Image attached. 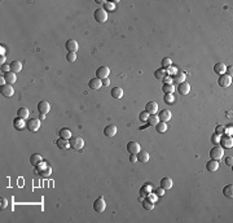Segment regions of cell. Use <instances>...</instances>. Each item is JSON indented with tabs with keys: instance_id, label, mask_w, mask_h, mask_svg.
<instances>
[{
	"instance_id": "1",
	"label": "cell",
	"mask_w": 233,
	"mask_h": 223,
	"mask_svg": "<svg viewBox=\"0 0 233 223\" xmlns=\"http://www.w3.org/2000/svg\"><path fill=\"white\" fill-rule=\"evenodd\" d=\"M70 148H73V149L75 151H80L83 149L84 147V140L80 138V136H74V138H70Z\"/></svg>"
},
{
	"instance_id": "2",
	"label": "cell",
	"mask_w": 233,
	"mask_h": 223,
	"mask_svg": "<svg viewBox=\"0 0 233 223\" xmlns=\"http://www.w3.org/2000/svg\"><path fill=\"white\" fill-rule=\"evenodd\" d=\"M223 156H224V151H223V148L220 147V145H215L214 148H211V149H210V157H211V160L219 161Z\"/></svg>"
},
{
	"instance_id": "3",
	"label": "cell",
	"mask_w": 233,
	"mask_h": 223,
	"mask_svg": "<svg viewBox=\"0 0 233 223\" xmlns=\"http://www.w3.org/2000/svg\"><path fill=\"white\" fill-rule=\"evenodd\" d=\"M26 128L29 130L30 132H36L40 128V120L36 118H31L26 122Z\"/></svg>"
},
{
	"instance_id": "4",
	"label": "cell",
	"mask_w": 233,
	"mask_h": 223,
	"mask_svg": "<svg viewBox=\"0 0 233 223\" xmlns=\"http://www.w3.org/2000/svg\"><path fill=\"white\" fill-rule=\"evenodd\" d=\"M93 16H95V18H96V21H97V22L104 23V22L108 21V13H106V10H105L104 8H98V9H96V10H95V13H93Z\"/></svg>"
},
{
	"instance_id": "5",
	"label": "cell",
	"mask_w": 233,
	"mask_h": 223,
	"mask_svg": "<svg viewBox=\"0 0 233 223\" xmlns=\"http://www.w3.org/2000/svg\"><path fill=\"white\" fill-rule=\"evenodd\" d=\"M0 92H2V95H3V96H5V97H10V96H13V94H14L13 84H9V83L2 84V87H0Z\"/></svg>"
},
{
	"instance_id": "6",
	"label": "cell",
	"mask_w": 233,
	"mask_h": 223,
	"mask_svg": "<svg viewBox=\"0 0 233 223\" xmlns=\"http://www.w3.org/2000/svg\"><path fill=\"white\" fill-rule=\"evenodd\" d=\"M93 209H95V212H97V213H104L105 212L106 204H105L104 197H98V199L95 200V202H93Z\"/></svg>"
},
{
	"instance_id": "7",
	"label": "cell",
	"mask_w": 233,
	"mask_h": 223,
	"mask_svg": "<svg viewBox=\"0 0 233 223\" xmlns=\"http://www.w3.org/2000/svg\"><path fill=\"white\" fill-rule=\"evenodd\" d=\"M109 74H110V69L108 66H100L98 69L96 70V78L98 79H106L109 77Z\"/></svg>"
},
{
	"instance_id": "8",
	"label": "cell",
	"mask_w": 233,
	"mask_h": 223,
	"mask_svg": "<svg viewBox=\"0 0 233 223\" xmlns=\"http://www.w3.org/2000/svg\"><path fill=\"white\" fill-rule=\"evenodd\" d=\"M218 83L220 87H229L231 83H232V77L229 75H227V74H222V75H219V80H218Z\"/></svg>"
},
{
	"instance_id": "9",
	"label": "cell",
	"mask_w": 233,
	"mask_h": 223,
	"mask_svg": "<svg viewBox=\"0 0 233 223\" xmlns=\"http://www.w3.org/2000/svg\"><path fill=\"white\" fill-rule=\"evenodd\" d=\"M49 110H51V105H49L48 101L43 100V101L38 103V112H39L40 114H47Z\"/></svg>"
},
{
	"instance_id": "10",
	"label": "cell",
	"mask_w": 233,
	"mask_h": 223,
	"mask_svg": "<svg viewBox=\"0 0 233 223\" xmlns=\"http://www.w3.org/2000/svg\"><path fill=\"white\" fill-rule=\"evenodd\" d=\"M65 48L67 49L69 52H75V53H77L78 48H79L78 42L75 40V39H69V40H66V43H65Z\"/></svg>"
},
{
	"instance_id": "11",
	"label": "cell",
	"mask_w": 233,
	"mask_h": 223,
	"mask_svg": "<svg viewBox=\"0 0 233 223\" xmlns=\"http://www.w3.org/2000/svg\"><path fill=\"white\" fill-rule=\"evenodd\" d=\"M127 151L131 154H137L139 152L141 151V147H140V144H139L137 141H130V143H127Z\"/></svg>"
},
{
	"instance_id": "12",
	"label": "cell",
	"mask_w": 233,
	"mask_h": 223,
	"mask_svg": "<svg viewBox=\"0 0 233 223\" xmlns=\"http://www.w3.org/2000/svg\"><path fill=\"white\" fill-rule=\"evenodd\" d=\"M178 91L180 95H188L191 92V84L188 82H181L178 84Z\"/></svg>"
},
{
	"instance_id": "13",
	"label": "cell",
	"mask_w": 233,
	"mask_h": 223,
	"mask_svg": "<svg viewBox=\"0 0 233 223\" xmlns=\"http://www.w3.org/2000/svg\"><path fill=\"white\" fill-rule=\"evenodd\" d=\"M224 148H232L233 147V139L232 136H228V135H224V136H220V143Z\"/></svg>"
},
{
	"instance_id": "14",
	"label": "cell",
	"mask_w": 233,
	"mask_h": 223,
	"mask_svg": "<svg viewBox=\"0 0 233 223\" xmlns=\"http://www.w3.org/2000/svg\"><path fill=\"white\" fill-rule=\"evenodd\" d=\"M117 132H118V128L114 125H109V126H106L104 128V134H105V136H108V138H113V136H115Z\"/></svg>"
},
{
	"instance_id": "15",
	"label": "cell",
	"mask_w": 233,
	"mask_h": 223,
	"mask_svg": "<svg viewBox=\"0 0 233 223\" xmlns=\"http://www.w3.org/2000/svg\"><path fill=\"white\" fill-rule=\"evenodd\" d=\"M88 86H90V88H91V90L97 91V90H100V88L102 87V80H101V79H98V78H93V79L90 80Z\"/></svg>"
},
{
	"instance_id": "16",
	"label": "cell",
	"mask_w": 233,
	"mask_h": 223,
	"mask_svg": "<svg viewBox=\"0 0 233 223\" xmlns=\"http://www.w3.org/2000/svg\"><path fill=\"white\" fill-rule=\"evenodd\" d=\"M145 110L148 112L149 114H157V112H158V104L155 101H148L147 107H145Z\"/></svg>"
},
{
	"instance_id": "17",
	"label": "cell",
	"mask_w": 233,
	"mask_h": 223,
	"mask_svg": "<svg viewBox=\"0 0 233 223\" xmlns=\"http://www.w3.org/2000/svg\"><path fill=\"white\" fill-rule=\"evenodd\" d=\"M158 118L161 122H168L170 120H171V112L165 109V110H161L159 114H158Z\"/></svg>"
},
{
	"instance_id": "18",
	"label": "cell",
	"mask_w": 233,
	"mask_h": 223,
	"mask_svg": "<svg viewBox=\"0 0 233 223\" xmlns=\"http://www.w3.org/2000/svg\"><path fill=\"white\" fill-rule=\"evenodd\" d=\"M172 179L171 178H168V176H165V178H162V180H161V187L163 189H171L172 188Z\"/></svg>"
},
{
	"instance_id": "19",
	"label": "cell",
	"mask_w": 233,
	"mask_h": 223,
	"mask_svg": "<svg viewBox=\"0 0 233 223\" xmlns=\"http://www.w3.org/2000/svg\"><path fill=\"white\" fill-rule=\"evenodd\" d=\"M56 145H57L60 149L65 151V149H67V148H70V141H69V139H62V138H60L57 141H56Z\"/></svg>"
},
{
	"instance_id": "20",
	"label": "cell",
	"mask_w": 233,
	"mask_h": 223,
	"mask_svg": "<svg viewBox=\"0 0 233 223\" xmlns=\"http://www.w3.org/2000/svg\"><path fill=\"white\" fill-rule=\"evenodd\" d=\"M206 169L209 170L210 172H215L219 169V162L216 160H210L209 162L206 164Z\"/></svg>"
},
{
	"instance_id": "21",
	"label": "cell",
	"mask_w": 233,
	"mask_h": 223,
	"mask_svg": "<svg viewBox=\"0 0 233 223\" xmlns=\"http://www.w3.org/2000/svg\"><path fill=\"white\" fill-rule=\"evenodd\" d=\"M4 79H5V83H9V84H13L16 83L17 77H16V73L13 71H8L4 74Z\"/></svg>"
},
{
	"instance_id": "22",
	"label": "cell",
	"mask_w": 233,
	"mask_h": 223,
	"mask_svg": "<svg viewBox=\"0 0 233 223\" xmlns=\"http://www.w3.org/2000/svg\"><path fill=\"white\" fill-rule=\"evenodd\" d=\"M10 65V70L13 71V73H20L22 70V63L20 60H14V61H12V63L9 64Z\"/></svg>"
},
{
	"instance_id": "23",
	"label": "cell",
	"mask_w": 233,
	"mask_h": 223,
	"mask_svg": "<svg viewBox=\"0 0 233 223\" xmlns=\"http://www.w3.org/2000/svg\"><path fill=\"white\" fill-rule=\"evenodd\" d=\"M13 126L16 130H23L26 127V122H25L23 118H20V117H17V118L13 120Z\"/></svg>"
},
{
	"instance_id": "24",
	"label": "cell",
	"mask_w": 233,
	"mask_h": 223,
	"mask_svg": "<svg viewBox=\"0 0 233 223\" xmlns=\"http://www.w3.org/2000/svg\"><path fill=\"white\" fill-rule=\"evenodd\" d=\"M225 69H227V65L224 63H216L214 65V71L219 75H222V74H225Z\"/></svg>"
},
{
	"instance_id": "25",
	"label": "cell",
	"mask_w": 233,
	"mask_h": 223,
	"mask_svg": "<svg viewBox=\"0 0 233 223\" xmlns=\"http://www.w3.org/2000/svg\"><path fill=\"white\" fill-rule=\"evenodd\" d=\"M137 161H139V162H141V164H147L148 161H149V153L140 151V152L137 153Z\"/></svg>"
},
{
	"instance_id": "26",
	"label": "cell",
	"mask_w": 233,
	"mask_h": 223,
	"mask_svg": "<svg viewBox=\"0 0 233 223\" xmlns=\"http://www.w3.org/2000/svg\"><path fill=\"white\" fill-rule=\"evenodd\" d=\"M185 77H187V74L184 71H181V70H178V73L174 75V80H176L178 83H181V82H185Z\"/></svg>"
},
{
	"instance_id": "27",
	"label": "cell",
	"mask_w": 233,
	"mask_h": 223,
	"mask_svg": "<svg viewBox=\"0 0 233 223\" xmlns=\"http://www.w3.org/2000/svg\"><path fill=\"white\" fill-rule=\"evenodd\" d=\"M166 75H167V70L163 69V67H161V69H157V70L154 71V77L158 79V80H162Z\"/></svg>"
},
{
	"instance_id": "28",
	"label": "cell",
	"mask_w": 233,
	"mask_h": 223,
	"mask_svg": "<svg viewBox=\"0 0 233 223\" xmlns=\"http://www.w3.org/2000/svg\"><path fill=\"white\" fill-rule=\"evenodd\" d=\"M147 122H148L149 126H157V123L159 122V118H158V116L157 114H149Z\"/></svg>"
},
{
	"instance_id": "29",
	"label": "cell",
	"mask_w": 233,
	"mask_h": 223,
	"mask_svg": "<svg viewBox=\"0 0 233 223\" xmlns=\"http://www.w3.org/2000/svg\"><path fill=\"white\" fill-rule=\"evenodd\" d=\"M223 195L225 197H228V199H232L233 197V185L232 184L225 185V187L223 188Z\"/></svg>"
},
{
	"instance_id": "30",
	"label": "cell",
	"mask_w": 233,
	"mask_h": 223,
	"mask_svg": "<svg viewBox=\"0 0 233 223\" xmlns=\"http://www.w3.org/2000/svg\"><path fill=\"white\" fill-rule=\"evenodd\" d=\"M42 161H43V157L40 156V154H38V153L33 154V156L30 157V164L33 165V166H36L38 164H40Z\"/></svg>"
},
{
	"instance_id": "31",
	"label": "cell",
	"mask_w": 233,
	"mask_h": 223,
	"mask_svg": "<svg viewBox=\"0 0 233 223\" xmlns=\"http://www.w3.org/2000/svg\"><path fill=\"white\" fill-rule=\"evenodd\" d=\"M111 96L114 99H122L123 97V90L121 87H114L111 90Z\"/></svg>"
},
{
	"instance_id": "32",
	"label": "cell",
	"mask_w": 233,
	"mask_h": 223,
	"mask_svg": "<svg viewBox=\"0 0 233 223\" xmlns=\"http://www.w3.org/2000/svg\"><path fill=\"white\" fill-rule=\"evenodd\" d=\"M30 114V112L27 108H20L17 110V117H20V118H23V120H26L27 117Z\"/></svg>"
},
{
	"instance_id": "33",
	"label": "cell",
	"mask_w": 233,
	"mask_h": 223,
	"mask_svg": "<svg viewBox=\"0 0 233 223\" xmlns=\"http://www.w3.org/2000/svg\"><path fill=\"white\" fill-rule=\"evenodd\" d=\"M60 138H62V139H69V140H70V138H71V131H70V130H69V128H61L60 130Z\"/></svg>"
},
{
	"instance_id": "34",
	"label": "cell",
	"mask_w": 233,
	"mask_h": 223,
	"mask_svg": "<svg viewBox=\"0 0 233 223\" xmlns=\"http://www.w3.org/2000/svg\"><path fill=\"white\" fill-rule=\"evenodd\" d=\"M152 185L150 184H145V185H143L141 187V189H140V195L143 196V197H147L148 196V193H150L152 192Z\"/></svg>"
},
{
	"instance_id": "35",
	"label": "cell",
	"mask_w": 233,
	"mask_h": 223,
	"mask_svg": "<svg viewBox=\"0 0 233 223\" xmlns=\"http://www.w3.org/2000/svg\"><path fill=\"white\" fill-rule=\"evenodd\" d=\"M155 128H157V132H159V134L166 132V130H167V123H166V122H161V121H159L158 123H157Z\"/></svg>"
},
{
	"instance_id": "36",
	"label": "cell",
	"mask_w": 233,
	"mask_h": 223,
	"mask_svg": "<svg viewBox=\"0 0 233 223\" xmlns=\"http://www.w3.org/2000/svg\"><path fill=\"white\" fill-rule=\"evenodd\" d=\"M162 91L165 92V94H174L175 86H174L172 83H170V84H163V86H162Z\"/></svg>"
},
{
	"instance_id": "37",
	"label": "cell",
	"mask_w": 233,
	"mask_h": 223,
	"mask_svg": "<svg viewBox=\"0 0 233 223\" xmlns=\"http://www.w3.org/2000/svg\"><path fill=\"white\" fill-rule=\"evenodd\" d=\"M143 208L145 209V210H153L154 202L150 201V200H148V199H144V201H143Z\"/></svg>"
},
{
	"instance_id": "38",
	"label": "cell",
	"mask_w": 233,
	"mask_h": 223,
	"mask_svg": "<svg viewBox=\"0 0 233 223\" xmlns=\"http://www.w3.org/2000/svg\"><path fill=\"white\" fill-rule=\"evenodd\" d=\"M104 9L106 12H113L115 9V3H113V2H105L104 3Z\"/></svg>"
},
{
	"instance_id": "39",
	"label": "cell",
	"mask_w": 233,
	"mask_h": 223,
	"mask_svg": "<svg viewBox=\"0 0 233 223\" xmlns=\"http://www.w3.org/2000/svg\"><path fill=\"white\" fill-rule=\"evenodd\" d=\"M170 66H172L171 59H170V57H165V59L162 60V67H163V69H168Z\"/></svg>"
},
{
	"instance_id": "40",
	"label": "cell",
	"mask_w": 233,
	"mask_h": 223,
	"mask_svg": "<svg viewBox=\"0 0 233 223\" xmlns=\"http://www.w3.org/2000/svg\"><path fill=\"white\" fill-rule=\"evenodd\" d=\"M165 103L166 104H174L175 103L174 94H165Z\"/></svg>"
},
{
	"instance_id": "41",
	"label": "cell",
	"mask_w": 233,
	"mask_h": 223,
	"mask_svg": "<svg viewBox=\"0 0 233 223\" xmlns=\"http://www.w3.org/2000/svg\"><path fill=\"white\" fill-rule=\"evenodd\" d=\"M66 59H67L69 63H74V61L77 60V53L75 52H69L67 56H66Z\"/></svg>"
},
{
	"instance_id": "42",
	"label": "cell",
	"mask_w": 233,
	"mask_h": 223,
	"mask_svg": "<svg viewBox=\"0 0 233 223\" xmlns=\"http://www.w3.org/2000/svg\"><path fill=\"white\" fill-rule=\"evenodd\" d=\"M148 117H149V113H148V112L145 110V112H141V113H140V116H139V118H140V121H141V122H147Z\"/></svg>"
},
{
	"instance_id": "43",
	"label": "cell",
	"mask_w": 233,
	"mask_h": 223,
	"mask_svg": "<svg viewBox=\"0 0 233 223\" xmlns=\"http://www.w3.org/2000/svg\"><path fill=\"white\" fill-rule=\"evenodd\" d=\"M211 141L215 145H219V143H220V135H218V134H214L212 136H211Z\"/></svg>"
},
{
	"instance_id": "44",
	"label": "cell",
	"mask_w": 233,
	"mask_h": 223,
	"mask_svg": "<svg viewBox=\"0 0 233 223\" xmlns=\"http://www.w3.org/2000/svg\"><path fill=\"white\" fill-rule=\"evenodd\" d=\"M224 128H225V126H223V125H218L216 128H215V134H218V135H223V134H224Z\"/></svg>"
},
{
	"instance_id": "45",
	"label": "cell",
	"mask_w": 233,
	"mask_h": 223,
	"mask_svg": "<svg viewBox=\"0 0 233 223\" xmlns=\"http://www.w3.org/2000/svg\"><path fill=\"white\" fill-rule=\"evenodd\" d=\"M232 131H233V127L232 125H228L225 128H224V134L225 135H228V136H232Z\"/></svg>"
},
{
	"instance_id": "46",
	"label": "cell",
	"mask_w": 233,
	"mask_h": 223,
	"mask_svg": "<svg viewBox=\"0 0 233 223\" xmlns=\"http://www.w3.org/2000/svg\"><path fill=\"white\" fill-rule=\"evenodd\" d=\"M147 199H148V200H150V201H153V202H155V201H157V199H158V196H157L155 193H148Z\"/></svg>"
},
{
	"instance_id": "47",
	"label": "cell",
	"mask_w": 233,
	"mask_h": 223,
	"mask_svg": "<svg viewBox=\"0 0 233 223\" xmlns=\"http://www.w3.org/2000/svg\"><path fill=\"white\" fill-rule=\"evenodd\" d=\"M167 70H168V71H167V75H170V74H171V75H175V74L178 73V69H176V67H174V66H170Z\"/></svg>"
},
{
	"instance_id": "48",
	"label": "cell",
	"mask_w": 233,
	"mask_h": 223,
	"mask_svg": "<svg viewBox=\"0 0 233 223\" xmlns=\"http://www.w3.org/2000/svg\"><path fill=\"white\" fill-rule=\"evenodd\" d=\"M0 204H2V205H0V206H2V209H5V208L8 206V200L5 199V197H2V199H0Z\"/></svg>"
},
{
	"instance_id": "49",
	"label": "cell",
	"mask_w": 233,
	"mask_h": 223,
	"mask_svg": "<svg viewBox=\"0 0 233 223\" xmlns=\"http://www.w3.org/2000/svg\"><path fill=\"white\" fill-rule=\"evenodd\" d=\"M162 80H163V84H170V83H172V78L170 77V75H166Z\"/></svg>"
},
{
	"instance_id": "50",
	"label": "cell",
	"mask_w": 233,
	"mask_h": 223,
	"mask_svg": "<svg viewBox=\"0 0 233 223\" xmlns=\"http://www.w3.org/2000/svg\"><path fill=\"white\" fill-rule=\"evenodd\" d=\"M10 70V65H7V64H3L2 65V71L3 73H8Z\"/></svg>"
},
{
	"instance_id": "51",
	"label": "cell",
	"mask_w": 233,
	"mask_h": 223,
	"mask_svg": "<svg viewBox=\"0 0 233 223\" xmlns=\"http://www.w3.org/2000/svg\"><path fill=\"white\" fill-rule=\"evenodd\" d=\"M155 195H157V196H163V195H165V189H163L162 187L157 188V189H155Z\"/></svg>"
},
{
	"instance_id": "52",
	"label": "cell",
	"mask_w": 233,
	"mask_h": 223,
	"mask_svg": "<svg viewBox=\"0 0 233 223\" xmlns=\"http://www.w3.org/2000/svg\"><path fill=\"white\" fill-rule=\"evenodd\" d=\"M233 70V66L231 65V66H227V69H225V74H227V75H229V77H232V71Z\"/></svg>"
},
{
	"instance_id": "53",
	"label": "cell",
	"mask_w": 233,
	"mask_h": 223,
	"mask_svg": "<svg viewBox=\"0 0 233 223\" xmlns=\"http://www.w3.org/2000/svg\"><path fill=\"white\" fill-rule=\"evenodd\" d=\"M130 161H131V162H137V154H131V156H130Z\"/></svg>"
},
{
	"instance_id": "54",
	"label": "cell",
	"mask_w": 233,
	"mask_h": 223,
	"mask_svg": "<svg viewBox=\"0 0 233 223\" xmlns=\"http://www.w3.org/2000/svg\"><path fill=\"white\" fill-rule=\"evenodd\" d=\"M232 162H233V158L232 157H227L225 158V164L228 165V166H232Z\"/></svg>"
},
{
	"instance_id": "55",
	"label": "cell",
	"mask_w": 233,
	"mask_h": 223,
	"mask_svg": "<svg viewBox=\"0 0 233 223\" xmlns=\"http://www.w3.org/2000/svg\"><path fill=\"white\" fill-rule=\"evenodd\" d=\"M110 84V80L106 78V79H102V86H106V87H108V86Z\"/></svg>"
},
{
	"instance_id": "56",
	"label": "cell",
	"mask_w": 233,
	"mask_h": 223,
	"mask_svg": "<svg viewBox=\"0 0 233 223\" xmlns=\"http://www.w3.org/2000/svg\"><path fill=\"white\" fill-rule=\"evenodd\" d=\"M0 53H2V56H4V53H5V47L0 46Z\"/></svg>"
},
{
	"instance_id": "57",
	"label": "cell",
	"mask_w": 233,
	"mask_h": 223,
	"mask_svg": "<svg viewBox=\"0 0 233 223\" xmlns=\"http://www.w3.org/2000/svg\"><path fill=\"white\" fill-rule=\"evenodd\" d=\"M5 64V56H2V65Z\"/></svg>"
},
{
	"instance_id": "58",
	"label": "cell",
	"mask_w": 233,
	"mask_h": 223,
	"mask_svg": "<svg viewBox=\"0 0 233 223\" xmlns=\"http://www.w3.org/2000/svg\"><path fill=\"white\" fill-rule=\"evenodd\" d=\"M46 118V114H40V120H44Z\"/></svg>"
}]
</instances>
